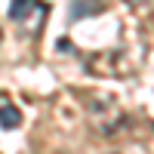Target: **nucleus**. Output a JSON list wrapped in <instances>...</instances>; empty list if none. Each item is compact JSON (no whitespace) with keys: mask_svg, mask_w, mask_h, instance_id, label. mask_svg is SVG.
I'll return each mask as SVG.
<instances>
[{"mask_svg":"<svg viewBox=\"0 0 154 154\" xmlns=\"http://www.w3.org/2000/svg\"><path fill=\"white\" fill-rule=\"evenodd\" d=\"M105 9V0H71V6H68V12H71V22H83V19H93V16H99V12Z\"/></svg>","mask_w":154,"mask_h":154,"instance_id":"obj_2","label":"nucleus"},{"mask_svg":"<svg viewBox=\"0 0 154 154\" xmlns=\"http://www.w3.org/2000/svg\"><path fill=\"white\" fill-rule=\"evenodd\" d=\"M126 3L136 6V9H142V6H148V3H151V0H126Z\"/></svg>","mask_w":154,"mask_h":154,"instance_id":"obj_4","label":"nucleus"},{"mask_svg":"<svg viewBox=\"0 0 154 154\" xmlns=\"http://www.w3.org/2000/svg\"><path fill=\"white\" fill-rule=\"evenodd\" d=\"M46 16H49V6L43 0H12L9 3V19L16 25H22L28 34L40 31V25H43Z\"/></svg>","mask_w":154,"mask_h":154,"instance_id":"obj_1","label":"nucleus"},{"mask_svg":"<svg viewBox=\"0 0 154 154\" xmlns=\"http://www.w3.org/2000/svg\"><path fill=\"white\" fill-rule=\"evenodd\" d=\"M19 123H22V114H19V108L12 102L0 105V130H16Z\"/></svg>","mask_w":154,"mask_h":154,"instance_id":"obj_3","label":"nucleus"},{"mask_svg":"<svg viewBox=\"0 0 154 154\" xmlns=\"http://www.w3.org/2000/svg\"><path fill=\"white\" fill-rule=\"evenodd\" d=\"M0 40H3V31H0Z\"/></svg>","mask_w":154,"mask_h":154,"instance_id":"obj_5","label":"nucleus"}]
</instances>
